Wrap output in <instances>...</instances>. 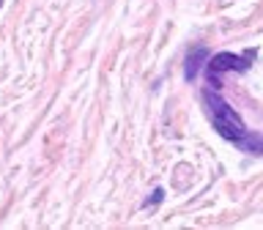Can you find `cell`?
I'll use <instances>...</instances> for the list:
<instances>
[{"label":"cell","instance_id":"cell-1","mask_svg":"<svg viewBox=\"0 0 263 230\" xmlns=\"http://www.w3.org/2000/svg\"><path fill=\"white\" fill-rule=\"evenodd\" d=\"M203 104H205V110H209L211 123H214V129L219 131V137L230 140V143H236L238 137H244L247 126H244L241 115H238L233 107H230L225 99L217 93V90L205 88V90H203Z\"/></svg>","mask_w":263,"mask_h":230},{"label":"cell","instance_id":"cell-3","mask_svg":"<svg viewBox=\"0 0 263 230\" xmlns=\"http://www.w3.org/2000/svg\"><path fill=\"white\" fill-rule=\"evenodd\" d=\"M205 57H209L205 47H195L192 52L186 55V69H184V77H186V80H195V74H197V69L203 66Z\"/></svg>","mask_w":263,"mask_h":230},{"label":"cell","instance_id":"cell-2","mask_svg":"<svg viewBox=\"0 0 263 230\" xmlns=\"http://www.w3.org/2000/svg\"><path fill=\"white\" fill-rule=\"evenodd\" d=\"M255 52H247V57L236 55V52H217L209 61V85L219 88L222 85V74L225 71H247V61H250Z\"/></svg>","mask_w":263,"mask_h":230},{"label":"cell","instance_id":"cell-5","mask_svg":"<svg viewBox=\"0 0 263 230\" xmlns=\"http://www.w3.org/2000/svg\"><path fill=\"white\" fill-rule=\"evenodd\" d=\"M162 189H154V192H151V197H148V200H145V205H154V203H159L162 200Z\"/></svg>","mask_w":263,"mask_h":230},{"label":"cell","instance_id":"cell-4","mask_svg":"<svg viewBox=\"0 0 263 230\" xmlns=\"http://www.w3.org/2000/svg\"><path fill=\"white\" fill-rule=\"evenodd\" d=\"M236 145L247 154H263V135H255V131H244V137L236 140Z\"/></svg>","mask_w":263,"mask_h":230}]
</instances>
